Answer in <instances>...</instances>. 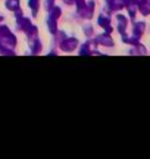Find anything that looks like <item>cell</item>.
<instances>
[{
	"label": "cell",
	"mask_w": 150,
	"mask_h": 159,
	"mask_svg": "<svg viewBox=\"0 0 150 159\" xmlns=\"http://www.w3.org/2000/svg\"><path fill=\"white\" fill-rule=\"evenodd\" d=\"M18 22H19V25H21V28L27 33V34H29V35H33V34H35V28L33 27V24L29 22L27 18H22L21 15H18Z\"/></svg>",
	"instance_id": "6da1fadb"
},
{
	"label": "cell",
	"mask_w": 150,
	"mask_h": 159,
	"mask_svg": "<svg viewBox=\"0 0 150 159\" xmlns=\"http://www.w3.org/2000/svg\"><path fill=\"white\" fill-rule=\"evenodd\" d=\"M77 46H78V41L75 39H66L65 41H62L60 47H62V50H65V52H72Z\"/></svg>",
	"instance_id": "7a4b0ae2"
},
{
	"label": "cell",
	"mask_w": 150,
	"mask_h": 159,
	"mask_svg": "<svg viewBox=\"0 0 150 159\" xmlns=\"http://www.w3.org/2000/svg\"><path fill=\"white\" fill-rule=\"evenodd\" d=\"M6 6H7V9H11V11H18V9H19V0H7V2H6Z\"/></svg>",
	"instance_id": "3957f363"
},
{
	"label": "cell",
	"mask_w": 150,
	"mask_h": 159,
	"mask_svg": "<svg viewBox=\"0 0 150 159\" xmlns=\"http://www.w3.org/2000/svg\"><path fill=\"white\" fill-rule=\"evenodd\" d=\"M55 21H56V19H53L52 16H49V19H47V25H49V30H50V33H53V34H55V33H56V24H55Z\"/></svg>",
	"instance_id": "277c9868"
},
{
	"label": "cell",
	"mask_w": 150,
	"mask_h": 159,
	"mask_svg": "<svg viewBox=\"0 0 150 159\" xmlns=\"http://www.w3.org/2000/svg\"><path fill=\"white\" fill-rule=\"evenodd\" d=\"M29 6L34 12V15L37 13V9H38V0H29Z\"/></svg>",
	"instance_id": "5b68a950"
},
{
	"label": "cell",
	"mask_w": 150,
	"mask_h": 159,
	"mask_svg": "<svg viewBox=\"0 0 150 159\" xmlns=\"http://www.w3.org/2000/svg\"><path fill=\"white\" fill-rule=\"evenodd\" d=\"M59 15H60V9H59V7H55V9H52V13H50V16H52L53 19H58Z\"/></svg>",
	"instance_id": "8992f818"
},
{
	"label": "cell",
	"mask_w": 150,
	"mask_h": 159,
	"mask_svg": "<svg viewBox=\"0 0 150 159\" xmlns=\"http://www.w3.org/2000/svg\"><path fill=\"white\" fill-rule=\"evenodd\" d=\"M75 2H77V5H78V9H84V7H86V2H84V0H75Z\"/></svg>",
	"instance_id": "52a82bcc"
},
{
	"label": "cell",
	"mask_w": 150,
	"mask_h": 159,
	"mask_svg": "<svg viewBox=\"0 0 150 159\" xmlns=\"http://www.w3.org/2000/svg\"><path fill=\"white\" fill-rule=\"evenodd\" d=\"M64 2H65V3H69V5H71V3H74L75 0H64Z\"/></svg>",
	"instance_id": "ba28073f"
},
{
	"label": "cell",
	"mask_w": 150,
	"mask_h": 159,
	"mask_svg": "<svg viewBox=\"0 0 150 159\" xmlns=\"http://www.w3.org/2000/svg\"><path fill=\"white\" fill-rule=\"evenodd\" d=\"M0 19H2V18H0Z\"/></svg>",
	"instance_id": "9c48e42d"
}]
</instances>
